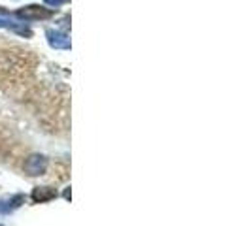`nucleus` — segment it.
<instances>
[{
  "label": "nucleus",
  "mask_w": 251,
  "mask_h": 226,
  "mask_svg": "<svg viewBox=\"0 0 251 226\" xmlns=\"http://www.w3.org/2000/svg\"><path fill=\"white\" fill-rule=\"evenodd\" d=\"M25 170L31 175H38L46 170V158L44 157H31L29 162L25 164Z\"/></svg>",
  "instance_id": "1"
},
{
  "label": "nucleus",
  "mask_w": 251,
  "mask_h": 226,
  "mask_svg": "<svg viewBox=\"0 0 251 226\" xmlns=\"http://www.w3.org/2000/svg\"><path fill=\"white\" fill-rule=\"evenodd\" d=\"M19 15H21V17H27V19H31V17L40 19V17H49L51 12H49V10H44V8H40V6H29V8L21 10Z\"/></svg>",
  "instance_id": "2"
},
{
  "label": "nucleus",
  "mask_w": 251,
  "mask_h": 226,
  "mask_svg": "<svg viewBox=\"0 0 251 226\" xmlns=\"http://www.w3.org/2000/svg\"><path fill=\"white\" fill-rule=\"evenodd\" d=\"M53 196H55V191L53 189H47V187L36 189L34 194H32V198H34L36 202H44V200H49V198H53Z\"/></svg>",
  "instance_id": "3"
}]
</instances>
